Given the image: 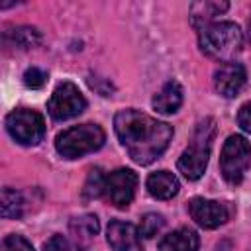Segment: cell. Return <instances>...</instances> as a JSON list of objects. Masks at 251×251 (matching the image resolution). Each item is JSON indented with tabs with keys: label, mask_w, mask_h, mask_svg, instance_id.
<instances>
[{
	"label": "cell",
	"mask_w": 251,
	"mask_h": 251,
	"mask_svg": "<svg viewBox=\"0 0 251 251\" xmlns=\"http://www.w3.org/2000/svg\"><path fill=\"white\" fill-rule=\"evenodd\" d=\"M214 133H216L214 120L212 118H206L196 127L188 149H184L182 155L178 157L176 167H178V171L188 180H198L204 175V171L208 167V159H210V149H212Z\"/></svg>",
	"instance_id": "2"
},
{
	"label": "cell",
	"mask_w": 251,
	"mask_h": 251,
	"mask_svg": "<svg viewBox=\"0 0 251 251\" xmlns=\"http://www.w3.org/2000/svg\"><path fill=\"white\" fill-rule=\"evenodd\" d=\"M106 190V176L100 169H92L86 176V182H84V188H82V196L92 200V198H98L102 192Z\"/></svg>",
	"instance_id": "18"
},
{
	"label": "cell",
	"mask_w": 251,
	"mask_h": 251,
	"mask_svg": "<svg viewBox=\"0 0 251 251\" xmlns=\"http://www.w3.org/2000/svg\"><path fill=\"white\" fill-rule=\"evenodd\" d=\"M84 108H86V100L78 90V86L73 82H61L53 90L47 102V112L53 120H71L78 116Z\"/></svg>",
	"instance_id": "7"
},
{
	"label": "cell",
	"mask_w": 251,
	"mask_h": 251,
	"mask_svg": "<svg viewBox=\"0 0 251 251\" xmlns=\"http://www.w3.org/2000/svg\"><path fill=\"white\" fill-rule=\"evenodd\" d=\"M45 78H47V75L37 67H31L24 73V84L27 88H41L45 84Z\"/></svg>",
	"instance_id": "22"
},
{
	"label": "cell",
	"mask_w": 251,
	"mask_h": 251,
	"mask_svg": "<svg viewBox=\"0 0 251 251\" xmlns=\"http://www.w3.org/2000/svg\"><path fill=\"white\" fill-rule=\"evenodd\" d=\"M24 210V198L14 188L2 190V216L4 218H20Z\"/></svg>",
	"instance_id": "17"
},
{
	"label": "cell",
	"mask_w": 251,
	"mask_h": 251,
	"mask_svg": "<svg viewBox=\"0 0 251 251\" xmlns=\"http://www.w3.org/2000/svg\"><path fill=\"white\" fill-rule=\"evenodd\" d=\"M114 129L131 161L149 165L159 159L173 139V127L139 110H120L114 116Z\"/></svg>",
	"instance_id": "1"
},
{
	"label": "cell",
	"mask_w": 251,
	"mask_h": 251,
	"mask_svg": "<svg viewBox=\"0 0 251 251\" xmlns=\"http://www.w3.org/2000/svg\"><path fill=\"white\" fill-rule=\"evenodd\" d=\"M137 175L131 169H116L106 176V196L116 208H127L135 196Z\"/></svg>",
	"instance_id": "8"
},
{
	"label": "cell",
	"mask_w": 251,
	"mask_h": 251,
	"mask_svg": "<svg viewBox=\"0 0 251 251\" xmlns=\"http://www.w3.org/2000/svg\"><path fill=\"white\" fill-rule=\"evenodd\" d=\"M8 133L22 145H37L45 135L43 116L29 108H18L6 116Z\"/></svg>",
	"instance_id": "6"
},
{
	"label": "cell",
	"mask_w": 251,
	"mask_h": 251,
	"mask_svg": "<svg viewBox=\"0 0 251 251\" xmlns=\"http://www.w3.org/2000/svg\"><path fill=\"white\" fill-rule=\"evenodd\" d=\"M2 251H33V247L22 235H8L2 241Z\"/></svg>",
	"instance_id": "21"
},
{
	"label": "cell",
	"mask_w": 251,
	"mask_h": 251,
	"mask_svg": "<svg viewBox=\"0 0 251 251\" xmlns=\"http://www.w3.org/2000/svg\"><path fill=\"white\" fill-rule=\"evenodd\" d=\"M151 104L159 114H175L182 106V86L176 80L165 82L153 96Z\"/></svg>",
	"instance_id": "13"
},
{
	"label": "cell",
	"mask_w": 251,
	"mask_h": 251,
	"mask_svg": "<svg viewBox=\"0 0 251 251\" xmlns=\"http://www.w3.org/2000/svg\"><path fill=\"white\" fill-rule=\"evenodd\" d=\"M145 186H147V192H149L153 198H157V200H169V198H173V196L178 192V188H180L178 178H176L173 173H169V171L151 173V175L147 176Z\"/></svg>",
	"instance_id": "14"
},
{
	"label": "cell",
	"mask_w": 251,
	"mask_h": 251,
	"mask_svg": "<svg viewBox=\"0 0 251 251\" xmlns=\"http://www.w3.org/2000/svg\"><path fill=\"white\" fill-rule=\"evenodd\" d=\"M200 239L194 229L178 227L159 241V251H198Z\"/></svg>",
	"instance_id": "15"
},
{
	"label": "cell",
	"mask_w": 251,
	"mask_h": 251,
	"mask_svg": "<svg viewBox=\"0 0 251 251\" xmlns=\"http://www.w3.org/2000/svg\"><path fill=\"white\" fill-rule=\"evenodd\" d=\"M98 229H100V224H98V218L94 214H82L78 218H73L69 224V231L73 235V241L80 251L90 247Z\"/></svg>",
	"instance_id": "12"
},
{
	"label": "cell",
	"mask_w": 251,
	"mask_h": 251,
	"mask_svg": "<svg viewBox=\"0 0 251 251\" xmlns=\"http://www.w3.org/2000/svg\"><path fill=\"white\" fill-rule=\"evenodd\" d=\"M251 165V145L243 135H229L222 147L220 171L229 184H239Z\"/></svg>",
	"instance_id": "5"
},
{
	"label": "cell",
	"mask_w": 251,
	"mask_h": 251,
	"mask_svg": "<svg viewBox=\"0 0 251 251\" xmlns=\"http://www.w3.org/2000/svg\"><path fill=\"white\" fill-rule=\"evenodd\" d=\"M165 226V218L161 216V214H145L143 218H141V222H139V235L141 237H153V235H157L159 231H161V227Z\"/></svg>",
	"instance_id": "19"
},
{
	"label": "cell",
	"mask_w": 251,
	"mask_h": 251,
	"mask_svg": "<svg viewBox=\"0 0 251 251\" xmlns=\"http://www.w3.org/2000/svg\"><path fill=\"white\" fill-rule=\"evenodd\" d=\"M237 124L243 131L251 133V102H245L237 112Z\"/></svg>",
	"instance_id": "23"
},
{
	"label": "cell",
	"mask_w": 251,
	"mask_h": 251,
	"mask_svg": "<svg viewBox=\"0 0 251 251\" xmlns=\"http://www.w3.org/2000/svg\"><path fill=\"white\" fill-rule=\"evenodd\" d=\"M106 141V133L98 124H80L61 131L55 139V149L65 159H78L98 151Z\"/></svg>",
	"instance_id": "4"
},
{
	"label": "cell",
	"mask_w": 251,
	"mask_h": 251,
	"mask_svg": "<svg viewBox=\"0 0 251 251\" xmlns=\"http://www.w3.org/2000/svg\"><path fill=\"white\" fill-rule=\"evenodd\" d=\"M106 237H108V245L114 251H143L139 229L129 222H122V220L110 222Z\"/></svg>",
	"instance_id": "11"
},
{
	"label": "cell",
	"mask_w": 251,
	"mask_h": 251,
	"mask_svg": "<svg viewBox=\"0 0 251 251\" xmlns=\"http://www.w3.org/2000/svg\"><path fill=\"white\" fill-rule=\"evenodd\" d=\"M247 35H249V39H251V20H249V25H247Z\"/></svg>",
	"instance_id": "25"
},
{
	"label": "cell",
	"mask_w": 251,
	"mask_h": 251,
	"mask_svg": "<svg viewBox=\"0 0 251 251\" xmlns=\"http://www.w3.org/2000/svg\"><path fill=\"white\" fill-rule=\"evenodd\" d=\"M43 251H71V245H69V241H67L63 235H53V237L45 243Z\"/></svg>",
	"instance_id": "24"
},
{
	"label": "cell",
	"mask_w": 251,
	"mask_h": 251,
	"mask_svg": "<svg viewBox=\"0 0 251 251\" xmlns=\"http://www.w3.org/2000/svg\"><path fill=\"white\" fill-rule=\"evenodd\" d=\"M245 80H247L245 67L235 61H227V63L220 65L214 73V88L224 98L237 96L239 90L245 86Z\"/></svg>",
	"instance_id": "9"
},
{
	"label": "cell",
	"mask_w": 251,
	"mask_h": 251,
	"mask_svg": "<svg viewBox=\"0 0 251 251\" xmlns=\"http://www.w3.org/2000/svg\"><path fill=\"white\" fill-rule=\"evenodd\" d=\"M227 8H229L227 2H212V0L194 2V4H190V20H192V25L202 31L204 27L210 25V22L216 16H220Z\"/></svg>",
	"instance_id": "16"
},
{
	"label": "cell",
	"mask_w": 251,
	"mask_h": 251,
	"mask_svg": "<svg viewBox=\"0 0 251 251\" xmlns=\"http://www.w3.org/2000/svg\"><path fill=\"white\" fill-rule=\"evenodd\" d=\"M198 43L208 57L227 63L241 49L243 33L233 22H214L200 31Z\"/></svg>",
	"instance_id": "3"
},
{
	"label": "cell",
	"mask_w": 251,
	"mask_h": 251,
	"mask_svg": "<svg viewBox=\"0 0 251 251\" xmlns=\"http://www.w3.org/2000/svg\"><path fill=\"white\" fill-rule=\"evenodd\" d=\"M41 41V35L35 27H18L14 29V43L20 47V49H27V47H33Z\"/></svg>",
	"instance_id": "20"
},
{
	"label": "cell",
	"mask_w": 251,
	"mask_h": 251,
	"mask_svg": "<svg viewBox=\"0 0 251 251\" xmlns=\"http://www.w3.org/2000/svg\"><path fill=\"white\" fill-rule=\"evenodd\" d=\"M192 220L204 227V229H214L220 227L222 224L227 222V208L222 202L216 200H206V198H192L188 204Z\"/></svg>",
	"instance_id": "10"
}]
</instances>
